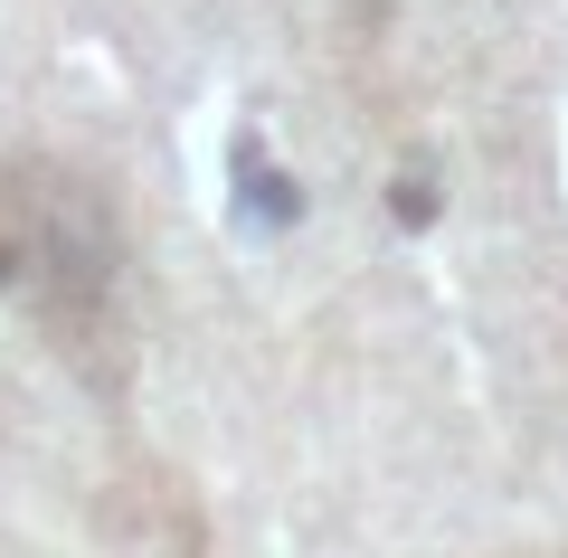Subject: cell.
<instances>
[{"mask_svg": "<svg viewBox=\"0 0 568 558\" xmlns=\"http://www.w3.org/2000/svg\"><path fill=\"white\" fill-rule=\"evenodd\" d=\"M0 294L85 379H123V237L85 171H67V161L0 171Z\"/></svg>", "mask_w": 568, "mask_h": 558, "instance_id": "cell-1", "label": "cell"}]
</instances>
